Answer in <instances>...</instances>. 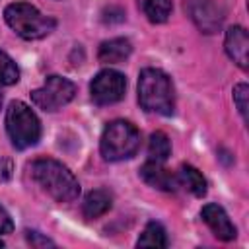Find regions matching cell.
I'll return each mask as SVG.
<instances>
[{"instance_id": "6da1fadb", "label": "cell", "mask_w": 249, "mask_h": 249, "mask_svg": "<svg viewBox=\"0 0 249 249\" xmlns=\"http://www.w3.org/2000/svg\"><path fill=\"white\" fill-rule=\"evenodd\" d=\"M29 171L33 181L56 202H74L80 196V183L62 161L37 158L31 161Z\"/></svg>"}, {"instance_id": "7a4b0ae2", "label": "cell", "mask_w": 249, "mask_h": 249, "mask_svg": "<svg viewBox=\"0 0 249 249\" xmlns=\"http://www.w3.org/2000/svg\"><path fill=\"white\" fill-rule=\"evenodd\" d=\"M138 103L148 113L173 115L175 89L171 78L160 68H144L138 76Z\"/></svg>"}, {"instance_id": "3957f363", "label": "cell", "mask_w": 249, "mask_h": 249, "mask_svg": "<svg viewBox=\"0 0 249 249\" xmlns=\"http://www.w3.org/2000/svg\"><path fill=\"white\" fill-rule=\"evenodd\" d=\"M4 19L10 29L25 41H37L54 31L56 19L41 14L27 2H14L4 8Z\"/></svg>"}, {"instance_id": "277c9868", "label": "cell", "mask_w": 249, "mask_h": 249, "mask_svg": "<svg viewBox=\"0 0 249 249\" xmlns=\"http://www.w3.org/2000/svg\"><path fill=\"white\" fill-rule=\"evenodd\" d=\"M140 142H142L140 130L128 121L117 119V121H111L103 128L99 150H101L103 160L123 161V160L136 156V152L140 150Z\"/></svg>"}, {"instance_id": "5b68a950", "label": "cell", "mask_w": 249, "mask_h": 249, "mask_svg": "<svg viewBox=\"0 0 249 249\" xmlns=\"http://www.w3.org/2000/svg\"><path fill=\"white\" fill-rule=\"evenodd\" d=\"M6 132L12 146L18 150H27L41 140V121L35 111L23 101H12L6 109Z\"/></svg>"}, {"instance_id": "8992f818", "label": "cell", "mask_w": 249, "mask_h": 249, "mask_svg": "<svg viewBox=\"0 0 249 249\" xmlns=\"http://www.w3.org/2000/svg\"><path fill=\"white\" fill-rule=\"evenodd\" d=\"M76 95V86L74 82H70L68 78L62 76H49L45 80V84L37 89L31 91V101L49 113H54L58 109H62L64 105H68Z\"/></svg>"}, {"instance_id": "52a82bcc", "label": "cell", "mask_w": 249, "mask_h": 249, "mask_svg": "<svg viewBox=\"0 0 249 249\" xmlns=\"http://www.w3.org/2000/svg\"><path fill=\"white\" fill-rule=\"evenodd\" d=\"M126 91V78L124 74L105 68L97 72L89 84V93L95 105H113L124 97Z\"/></svg>"}, {"instance_id": "ba28073f", "label": "cell", "mask_w": 249, "mask_h": 249, "mask_svg": "<svg viewBox=\"0 0 249 249\" xmlns=\"http://www.w3.org/2000/svg\"><path fill=\"white\" fill-rule=\"evenodd\" d=\"M193 21L202 33H216L224 23V8L216 0H189Z\"/></svg>"}, {"instance_id": "9c48e42d", "label": "cell", "mask_w": 249, "mask_h": 249, "mask_svg": "<svg viewBox=\"0 0 249 249\" xmlns=\"http://www.w3.org/2000/svg\"><path fill=\"white\" fill-rule=\"evenodd\" d=\"M200 218L212 230V233L218 239H222V241H233L235 239L237 230H235V226L231 224V220L228 218L226 210L220 204H216V202L204 204L202 210H200Z\"/></svg>"}, {"instance_id": "30bf717a", "label": "cell", "mask_w": 249, "mask_h": 249, "mask_svg": "<svg viewBox=\"0 0 249 249\" xmlns=\"http://www.w3.org/2000/svg\"><path fill=\"white\" fill-rule=\"evenodd\" d=\"M224 47H226L228 56H230L241 70H247V66H249V58H247V53H249V35H247V31H245V27H241V25H231V27L226 31Z\"/></svg>"}, {"instance_id": "8fae6325", "label": "cell", "mask_w": 249, "mask_h": 249, "mask_svg": "<svg viewBox=\"0 0 249 249\" xmlns=\"http://www.w3.org/2000/svg\"><path fill=\"white\" fill-rule=\"evenodd\" d=\"M140 177L144 183H148L150 187L158 189V191H165V193H175L177 187H179V181H177V175L171 173L169 169L163 167V163H158V161H146L142 167H140Z\"/></svg>"}, {"instance_id": "7c38bea8", "label": "cell", "mask_w": 249, "mask_h": 249, "mask_svg": "<svg viewBox=\"0 0 249 249\" xmlns=\"http://www.w3.org/2000/svg\"><path fill=\"white\" fill-rule=\"evenodd\" d=\"M132 53V45L124 37H115L109 41H103L97 49V58L103 64H119L126 60Z\"/></svg>"}, {"instance_id": "4fadbf2b", "label": "cell", "mask_w": 249, "mask_h": 249, "mask_svg": "<svg viewBox=\"0 0 249 249\" xmlns=\"http://www.w3.org/2000/svg\"><path fill=\"white\" fill-rule=\"evenodd\" d=\"M111 206H113V195L107 189H95L86 195L82 202V214L88 220H95L105 212H109Z\"/></svg>"}, {"instance_id": "5bb4252c", "label": "cell", "mask_w": 249, "mask_h": 249, "mask_svg": "<svg viewBox=\"0 0 249 249\" xmlns=\"http://www.w3.org/2000/svg\"><path fill=\"white\" fill-rule=\"evenodd\" d=\"M177 175V181H179V187H185L191 195H195V196H198V198H202L204 195H206V179H204V175L195 167V165H189V163H183L181 167H179V171L175 173Z\"/></svg>"}, {"instance_id": "9a60e30c", "label": "cell", "mask_w": 249, "mask_h": 249, "mask_svg": "<svg viewBox=\"0 0 249 249\" xmlns=\"http://www.w3.org/2000/svg\"><path fill=\"white\" fill-rule=\"evenodd\" d=\"M169 156H171V142H169L167 134L161 132V130L152 132L150 142H148V160L163 163Z\"/></svg>"}, {"instance_id": "2e32d148", "label": "cell", "mask_w": 249, "mask_h": 249, "mask_svg": "<svg viewBox=\"0 0 249 249\" xmlns=\"http://www.w3.org/2000/svg\"><path fill=\"white\" fill-rule=\"evenodd\" d=\"M136 245L138 247H156V249L167 247V233H165L163 226L160 222H148L142 235L138 237Z\"/></svg>"}, {"instance_id": "e0dca14e", "label": "cell", "mask_w": 249, "mask_h": 249, "mask_svg": "<svg viewBox=\"0 0 249 249\" xmlns=\"http://www.w3.org/2000/svg\"><path fill=\"white\" fill-rule=\"evenodd\" d=\"M144 14L152 23H165L171 16L173 2L171 0H144Z\"/></svg>"}, {"instance_id": "ac0fdd59", "label": "cell", "mask_w": 249, "mask_h": 249, "mask_svg": "<svg viewBox=\"0 0 249 249\" xmlns=\"http://www.w3.org/2000/svg\"><path fill=\"white\" fill-rule=\"evenodd\" d=\"M18 80H19L18 64L12 60V56H8L4 51H0V107H2V89L18 84Z\"/></svg>"}, {"instance_id": "d6986e66", "label": "cell", "mask_w": 249, "mask_h": 249, "mask_svg": "<svg viewBox=\"0 0 249 249\" xmlns=\"http://www.w3.org/2000/svg\"><path fill=\"white\" fill-rule=\"evenodd\" d=\"M247 99H249V88H247V84L241 82L233 88V103L245 123H247Z\"/></svg>"}, {"instance_id": "ffe728a7", "label": "cell", "mask_w": 249, "mask_h": 249, "mask_svg": "<svg viewBox=\"0 0 249 249\" xmlns=\"http://www.w3.org/2000/svg\"><path fill=\"white\" fill-rule=\"evenodd\" d=\"M25 239H27V243L31 247H37V249H41V247H54V241L49 239L47 235H43L37 230H25Z\"/></svg>"}, {"instance_id": "44dd1931", "label": "cell", "mask_w": 249, "mask_h": 249, "mask_svg": "<svg viewBox=\"0 0 249 249\" xmlns=\"http://www.w3.org/2000/svg\"><path fill=\"white\" fill-rule=\"evenodd\" d=\"M14 231V222L10 218V214L6 212L4 206H0V235L2 233H12Z\"/></svg>"}, {"instance_id": "7402d4cb", "label": "cell", "mask_w": 249, "mask_h": 249, "mask_svg": "<svg viewBox=\"0 0 249 249\" xmlns=\"http://www.w3.org/2000/svg\"><path fill=\"white\" fill-rule=\"evenodd\" d=\"M0 247H4V241H2V239H0Z\"/></svg>"}]
</instances>
